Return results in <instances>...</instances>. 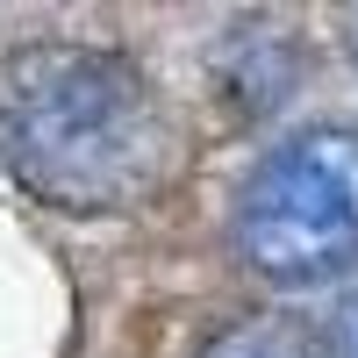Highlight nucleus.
Wrapping results in <instances>:
<instances>
[{
    "label": "nucleus",
    "instance_id": "nucleus-3",
    "mask_svg": "<svg viewBox=\"0 0 358 358\" xmlns=\"http://www.w3.org/2000/svg\"><path fill=\"white\" fill-rule=\"evenodd\" d=\"M208 358H337L330 337L301 315H251L208 344Z\"/></svg>",
    "mask_w": 358,
    "mask_h": 358
},
{
    "label": "nucleus",
    "instance_id": "nucleus-4",
    "mask_svg": "<svg viewBox=\"0 0 358 358\" xmlns=\"http://www.w3.org/2000/svg\"><path fill=\"white\" fill-rule=\"evenodd\" d=\"M330 351H337V358H358V280L344 287V301H337V322H330Z\"/></svg>",
    "mask_w": 358,
    "mask_h": 358
},
{
    "label": "nucleus",
    "instance_id": "nucleus-2",
    "mask_svg": "<svg viewBox=\"0 0 358 358\" xmlns=\"http://www.w3.org/2000/svg\"><path fill=\"white\" fill-rule=\"evenodd\" d=\"M236 251L273 287H322L358 265V129L273 143L236 194Z\"/></svg>",
    "mask_w": 358,
    "mask_h": 358
},
{
    "label": "nucleus",
    "instance_id": "nucleus-1",
    "mask_svg": "<svg viewBox=\"0 0 358 358\" xmlns=\"http://www.w3.org/2000/svg\"><path fill=\"white\" fill-rule=\"evenodd\" d=\"M0 151L15 179L50 208L151 201L179 165V122L143 65L94 43H29L0 79Z\"/></svg>",
    "mask_w": 358,
    "mask_h": 358
}]
</instances>
